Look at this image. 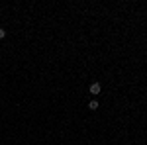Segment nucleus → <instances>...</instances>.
<instances>
[{"instance_id":"f03ea898","label":"nucleus","mask_w":147,"mask_h":145,"mask_svg":"<svg viewBox=\"0 0 147 145\" xmlns=\"http://www.w3.org/2000/svg\"><path fill=\"white\" fill-rule=\"evenodd\" d=\"M88 108H90V110H96V108H98V102H96V100H90V102H88Z\"/></svg>"},{"instance_id":"7ed1b4c3","label":"nucleus","mask_w":147,"mask_h":145,"mask_svg":"<svg viewBox=\"0 0 147 145\" xmlns=\"http://www.w3.org/2000/svg\"><path fill=\"white\" fill-rule=\"evenodd\" d=\"M2 37H6V30H2V28H0V39H2Z\"/></svg>"},{"instance_id":"f257e3e1","label":"nucleus","mask_w":147,"mask_h":145,"mask_svg":"<svg viewBox=\"0 0 147 145\" xmlns=\"http://www.w3.org/2000/svg\"><path fill=\"white\" fill-rule=\"evenodd\" d=\"M100 88H102V86H100V82H92L88 90H90V94H98V92H100Z\"/></svg>"}]
</instances>
